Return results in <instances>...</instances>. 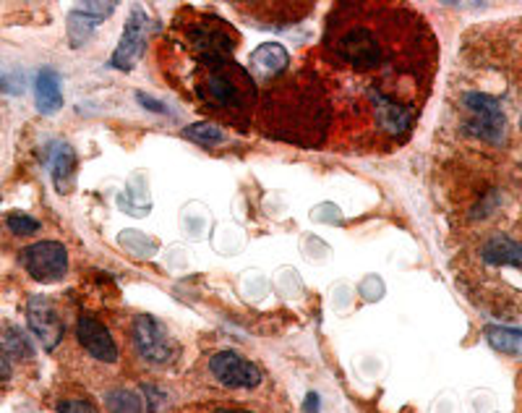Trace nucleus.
<instances>
[{"label": "nucleus", "mask_w": 522, "mask_h": 413, "mask_svg": "<svg viewBox=\"0 0 522 413\" xmlns=\"http://www.w3.org/2000/svg\"><path fill=\"white\" fill-rule=\"evenodd\" d=\"M421 37L413 13L389 5L342 3L324 35V61L337 100L363 121L371 142H398L421 110Z\"/></svg>", "instance_id": "1"}, {"label": "nucleus", "mask_w": 522, "mask_h": 413, "mask_svg": "<svg viewBox=\"0 0 522 413\" xmlns=\"http://www.w3.org/2000/svg\"><path fill=\"white\" fill-rule=\"evenodd\" d=\"M267 134L290 144H319L332 124L326 89L317 77H293L272 86L261 102Z\"/></svg>", "instance_id": "2"}, {"label": "nucleus", "mask_w": 522, "mask_h": 413, "mask_svg": "<svg viewBox=\"0 0 522 413\" xmlns=\"http://www.w3.org/2000/svg\"><path fill=\"white\" fill-rule=\"evenodd\" d=\"M473 286H478L491 301V312L520 314L522 309V241L510 233H494L483 239L473 262L468 264Z\"/></svg>", "instance_id": "3"}, {"label": "nucleus", "mask_w": 522, "mask_h": 413, "mask_svg": "<svg viewBox=\"0 0 522 413\" xmlns=\"http://www.w3.org/2000/svg\"><path fill=\"white\" fill-rule=\"evenodd\" d=\"M194 94L212 110L243 118L253 102L251 74L233 61L194 66Z\"/></svg>", "instance_id": "4"}, {"label": "nucleus", "mask_w": 522, "mask_h": 413, "mask_svg": "<svg viewBox=\"0 0 522 413\" xmlns=\"http://www.w3.org/2000/svg\"><path fill=\"white\" fill-rule=\"evenodd\" d=\"M178 40L189 50L194 66H206L230 61L238 45V35L220 16L209 13L204 19H189L186 24H178Z\"/></svg>", "instance_id": "5"}, {"label": "nucleus", "mask_w": 522, "mask_h": 413, "mask_svg": "<svg viewBox=\"0 0 522 413\" xmlns=\"http://www.w3.org/2000/svg\"><path fill=\"white\" fill-rule=\"evenodd\" d=\"M131 340L136 353L149 361V364H173L178 356V345L173 343V337L162 328L160 322L149 314H139L131 325Z\"/></svg>", "instance_id": "6"}, {"label": "nucleus", "mask_w": 522, "mask_h": 413, "mask_svg": "<svg viewBox=\"0 0 522 413\" xmlns=\"http://www.w3.org/2000/svg\"><path fill=\"white\" fill-rule=\"evenodd\" d=\"M24 270L37 280V283H55L68 272V254L66 247L58 241H40L24 248L21 254Z\"/></svg>", "instance_id": "7"}, {"label": "nucleus", "mask_w": 522, "mask_h": 413, "mask_svg": "<svg viewBox=\"0 0 522 413\" xmlns=\"http://www.w3.org/2000/svg\"><path fill=\"white\" fill-rule=\"evenodd\" d=\"M209 372L225 390H253L261 385L256 364L245 361L238 351H220L209 359Z\"/></svg>", "instance_id": "8"}, {"label": "nucleus", "mask_w": 522, "mask_h": 413, "mask_svg": "<svg viewBox=\"0 0 522 413\" xmlns=\"http://www.w3.org/2000/svg\"><path fill=\"white\" fill-rule=\"evenodd\" d=\"M147 35H149V16L144 13V8L133 5L131 16H128V21H125L121 42H118V47H116V53H113L110 66L118 69V71L133 69V63L144 55Z\"/></svg>", "instance_id": "9"}, {"label": "nucleus", "mask_w": 522, "mask_h": 413, "mask_svg": "<svg viewBox=\"0 0 522 413\" xmlns=\"http://www.w3.org/2000/svg\"><path fill=\"white\" fill-rule=\"evenodd\" d=\"M27 320H29L32 332L40 337L44 351H55L60 345V340H63V320L58 317L55 306L44 296H35L29 301Z\"/></svg>", "instance_id": "10"}, {"label": "nucleus", "mask_w": 522, "mask_h": 413, "mask_svg": "<svg viewBox=\"0 0 522 413\" xmlns=\"http://www.w3.org/2000/svg\"><path fill=\"white\" fill-rule=\"evenodd\" d=\"M76 337H79L84 351L92 359H97L102 364H116L118 361V345H116L113 335L94 317H81L79 325H76Z\"/></svg>", "instance_id": "11"}, {"label": "nucleus", "mask_w": 522, "mask_h": 413, "mask_svg": "<svg viewBox=\"0 0 522 413\" xmlns=\"http://www.w3.org/2000/svg\"><path fill=\"white\" fill-rule=\"evenodd\" d=\"M290 66V53L277 42L259 45L248 58V74L256 82H275Z\"/></svg>", "instance_id": "12"}, {"label": "nucleus", "mask_w": 522, "mask_h": 413, "mask_svg": "<svg viewBox=\"0 0 522 413\" xmlns=\"http://www.w3.org/2000/svg\"><path fill=\"white\" fill-rule=\"evenodd\" d=\"M116 11V3H79L68 16V35L71 45H81L92 35V29L105 21Z\"/></svg>", "instance_id": "13"}, {"label": "nucleus", "mask_w": 522, "mask_h": 413, "mask_svg": "<svg viewBox=\"0 0 522 413\" xmlns=\"http://www.w3.org/2000/svg\"><path fill=\"white\" fill-rule=\"evenodd\" d=\"M37 92V110L44 116H52L63 108V94H60V82L52 69H42L35 82Z\"/></svg>", "instance_id": "14"}, {"label": "nucleus", "mask_w": 522, "mask_h": 413, "mask_svg": "<svg viewBox=\"0 0 522 413\" xmlns=\"http://www.w3.org/2000/svg\"><path fill=\"white\" fill-rule=\"evenodd\" d=\"M465 134L476 136L481 142L499 144L504 139V134H507V118H504V113H499V116H473L465 124Z\"/></svg>", "instance_id": "15"}, {"label": "nucleus", "mask_w": 522, "mask_h": 413, "mask_svg": "<svg viewBox=\"0 0 522 413\" xmlns=\"http://www.w3.org/2000/svg\"><path fill=\"white\" fill-rule=\"evenodd\" d=\"M50 170H52V178H55V186L58 191H66L68 183L74 181V170H76V152L71 150V144L60 142L50 158Z\"/></svg>", "instance_id": "16"}, {"label": "nucleus", "mask_w": 522, "mask_h": 413, "mask_svg": "<svg viewBox=\"0 0 522 413\" xmlns=\"http://www.w3.org/2000/svg\"><path fill=\"white\" fill-rule=\"evenodd\" d=\"M486 340H488V345H491L494 351L522 359V330H518V328L488 325V328H486Z\"/></svg>", "instance_id": "17"}, {"label": "nucleus", "mask_w": 522, "mask_h": 413, "mask_svg": "<svg viewBox=\"0 0 522 413\" xmlns=\"http://www.w3.org/2000/svg\"><path fill=\"white\" fill-rule=\"evenodd\" d=\"M105 406L110 413H144V401L131 390H110L105 395Z\"/></svg>", "instance_id": "18"}, {"label": "nucleus", "mask_w": 522, "mask_h": 413, "mask_svg": "<svg viewBox=\"0 0 522 413\" xmlns=\"http://www.w3.org/2000/svg\"><path fill=\"white\" fill-rule=\"evenodd\" d=\"M3 353H5L8 359H19V361L35 356L32 343H29L21 332L16 330V328H5V330H3Z\"/></svg>", "instance_id": "19"}, {"label": "nucleus", "mask_w": 522, "mask_h": 413, "mask_svg": "<svg viewBox=\"0 0 522 413\" xmlns=\"http://www.w3.org/2000/svg\"><path fill=\"white\" fill-rule=\"evenodd\" d=\"M183 136L197 142V144H222L225 142V131L212 121H199L183 128Z\"/></svg>", "instance_id": "20"}, {"label": "nucleus", "mask_w": 522, "mask_h": 413, "mask_svg": "<svg viewBox=\"0 0 522 413\" xmlns=\"http://www.w3.org/2000/svg\"><path fill=\"white\" fill-rule=\"evenodd\" d=\"M5 223H8L11 233H16V236H32L40 231V223L29 215H21V212H11Z\"/></svg>", "instance_id": "21"}, {"label": "nucleus", "mask_w": 522, "mask_h": 413, "mask_svg": "<svg viewBox=\"0 0 522 413\" xmlns=\"http://www.w3.org/2000/svg\"><path fill=\"white\" fill-rule=\"evenodd\" d=\"M58 411L60 413H94V409H92L89 403H81V401H63V403L58 406Z\"/></svg>", "instance_id": "22"}, {"label": "nucleus", "mask_w": 522, "mask_h": 413, "mask_svg": "<svg viewBox=\"0 0 522 413\" xmlns=\"http://www.w3.org/2000/svg\"><path fill=\"white\" fill-rule=\"evenodd\" d=\"M136 97H139V102H141L144 108H149L152 113H165V105H160V102H155V97H147L144 92H139Z\"/></svg>", "instance_id": "23"}, {"label": "nucleus", "mask_w": 522, "mask_h": 413, "mask_svg": "<svg viewBox=\"0 0 522 413\" xmlns=\"http://www.w3.org/2000/svg\"><path fill=\"white\" fill-rule=\"evenodd\" d=\"M183 413H253V411H243V409H222V406H204V409H194V411H183Z\"/></svg>", "instance_id": "24"}, {"label": "nucleus", "mask_w": 522, "mask_h": 413, "mask_svg": "<svg viewBox=\"0 0 522 413\" xmlns=\"http://www.w3.org/2000/svg\"><path fill=\"white\" fill-rule=\"evenodd\" d=\"M317 411H319V395H317V393H309V395H306V403H303V413Z\"/></svg>", "instance_id": "25"}]
</instances>
